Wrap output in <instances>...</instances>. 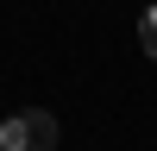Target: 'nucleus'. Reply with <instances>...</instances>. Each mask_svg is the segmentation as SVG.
Instances as JSON below:
<instances>
[{
    "mask_svg": "<svg viewBox=\"0 0 157 151\" xmlns=\"http://www.w3.org/2000/svg\"><path fill=\"white\" fill-rule=\"evenodd\" d=\"M138 38H145V57H157V6L145 13V25H138Z\"/></svg>",
    "mask_w": 157,
    "mask_h": 151,
    "instance_id": "nucleus-2",
    "label": "nucleus"
},
{
    "mask_svg": "<svg viewBox=\"0 0 157 151\" xmlns=\"http://www.w3.org/2000/svg\"><path fill=\"white\" fill-rule=\"evenodd\" d=\"M0 151H57V120L44 107H25L0 126Z\"/></svg>",
    "mask_w": 157,
    "mask_h": 151,
    "instance_id": "nucleus-1",
    "label": "nucleus"
}]
</instances>
